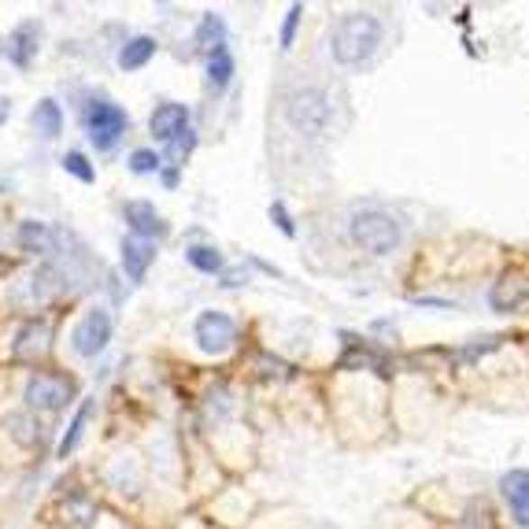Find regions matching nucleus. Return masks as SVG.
<instances>
[{
  "instance_id": "1",
  "label": "nucleus",
  "mask_w": 529,
  "mask_h": 529,
  "mask_svg": "<svg viewBox=\"0 0 529 529\" xmlns=\"http://www.w3.org/2000/svg\"><path fill=\"white\" fill-rule=\"evenodd\" d=\"M381 45V23L370 12H351L333 26L330 52L341 67H360L367 63Z\"/></svg>"
},
{
  "instance_id": "2",
  "label": "nucleus",
  "mask_w": 529,
  "mask_h": 529,
  "mask_svg": "<svg viewBox=\"0 0 529 529\" xmlns=\"http://www.w3.org/2000/svg\"><path fill=\"white\" fill-rule=\"evenodd\" d=\"M348 230H351V241H356L360 249L370 252V256H389V252L400 249V241H404L400 223L389 215V211H381V207L356 211L351 223H348Z\"/></svg>"
},
{
  "instance_id": "3",
  "label": "nucleus",
  "mask_w": 529,
  "mask_h": 529,
  "mask_svg": "<svg viewBox=\"0 0 529 529\" xmlns=\"http://www.w3.org/2000/svg\"><path fill=\"white\" fill-rule=\"evenodd\" d=\"M286 119H289L300 133H307V137H323L326 126H330V100H326V93L315 89V86L296 89V93L286 100Z\"/></svg>"
},
{
  "instance_id": "4",
  "label": "nucleus",
  "mask_w": 529,
  "mask_h": 529,
  "mask_svg": "<svg viewBox=\"0 0 529 529\" xmlns=\"http://www.w3.org/2000/svg\"><path fill=\"white\" fill-rule=\"evenodd\" d=\"M70 397H75V381H70L67 374H33L26 381V404L33 411H63L70 404Z\"/></svg>"
},
{
  "instance_id": "5",
  "label": "nucleus",
  "mask_w": 529,
  "mask_h": 529,
  "mask_svg": "<svg viewBox=\"0 0 529 529\" xmlns=\"http://www.w3.org/2000/svg\"><path fill=\"white\" fill-rule=\"evenodd\" d=\"M86 123H89V137L96 149H112L115 141L123 137L126 130V112L119 104H108V100H93L89 112H86Z\"/></svg>"
},
{
  "instance_id": "6",
  "label": "nucleus",
  "mask_w": 529,
  "mask_h": 529,
  "mask_svg": "<svg viewBox=\"0 0 529 529\" xmlns=\"http://www.w3.org/2000/svg\"><path fill=\"white\" fill-rule=\"evenodd\" d=\"M237 341V323L230 319V315L223 311H204L196 319V344L200 351H207V356H223V351H230Z\"/></svg>"
},
{
  "instance_id": "7",
  "label": "nucleus",
  "mask_w": 529,
  "mask_h": 529,
  "mask_svg": "<svg viewBox=\"0 0 529 529\" xmlns=\"http://www.w3.org/2000/svg\"><path fill=\"white\" fill-rule=\"evenodd\" d=\"M112 341V319L108 311H89L82 315V323L75 326V333H70V344H75L78 356H96V351H104Z\"/></svg>"
},
{
  "instance_id": "8",
  "label": "nucleus",
  "mask_w": 529,
  "mask_h": 529,
  "mask_svg": "<svg viewBox=\"0 0 529 529\" xmlns=\"http://www.w3.org/2000/svg\"><path fill=\"white\" fill-rule=\"evenodd\" d=\"M49 337H52V330H49L45 319L23 323V330L15 333V344H12V356L15 360H41L49 351Z\"/></svg>"
},
{
  "instance_id": "9",
  "label": "nucleus",
  "mask_w": 529,
  "mask_h": 529,
  "mask_svg": "<svg viewBox=\"0 0 529 529\" xmlns=\"http://www.w3.org/2000/svg\"><path fill=\"white\" fill-rule=\"evenodd\" d=\"M149 126H152L156 141H167L170 145L174 137L189 130V108L186 104H160V108L152 112V119H149Z\"/></svg>"
},
{
  "instance_id": "10",
  "label": "nucleus",
  "mask_w": 529,
  "mask_h": 529,
  "mask_svg": "<svg viewBox=\"0 0 529 529\" xmlns=\"http://www.w3.org/2000/svg\"><path fill=\"white\" fill-rule=\"evenodd\" d=\"M126 223L133 230V237L141 241H152V237H167V226L160 219V211L149 200H130L126 204Z\"/></svg>"
},
{
  "instance_id": "11",
  "label": "nucleus",
  "mask_w": 529,
  "mask_h": 529,
  "mask_svg": "<svg viewBox=\"0 0 529 529\" xmlns=\"http://www.w3.org/2000/svg\"><path fill=\"white\" fill-rule=\"evenodd\" d=\"M500 488H504V497H507V507H511L515 522H518L522 529H529V470H511V474H504Z\"/></svg>"
},
{
  "instance_id": "12",
  "label": "nucleus",
  "mask_w": 529,
  "mask_h": 529,
  "mask_svg": "<svg viewBox=\"0 0 529 529\" xmlns=\"http://www.w3.org/2000/svg\"><path fill=\"white\" fill-rule=\"evenodd\" d=\"M156 260V249H152V241H141V237H130L123 241V270L130 281H141L149 270V263Z\"/></svg>"
},
{
  "instance_id": "13",
  "label": "nucleus",
  "mask_w": 529,
  "mask_h": 529,
  "mask_svg": "<svg viewBox=\"0 0 529 529\" xmlns=\"http://www.w3.org/2000/svg\"><path fill=\"white\" fill-rule=\"evenodd\" d=\"M522 304H529V281L522 274H507L497 289H492V307L497 311H518Z\"/></svg>"
},
{
  "instance_id": "14",
  "label": "nucleus",
  "mask_w": 529,
  "mask_h": 529,
  "mask_svg": "<svg viewBox=\"0 0 529 529\" xmlns=\"http://www.w3.org/2000/svg\"><path fill=\"white\" fill-rule=\"evenodd\" d=\"M38 38H41L38 23H23V26L12 33V41H8V59H12L15 67H30V59L38 56Z\"/></svg>"
},
{
  "instance_id": "15",
  "label": "nucleus",
  "mask_w": 529,
  "mask_h": 529,
  "mask_svg": "<svg viewBox=\"0 0 529 529\" xmlns=\"http://www.w3.org/2000/svg\"><path fill=\"white\" fill-rule=\"evenodd\" d=\"M96 522V504L82 492H75L67 504H63V525L67 529H89Z\"/></svg>"
},
{
  "instance_id": "16",
  "label": "nucleus",
  "mask_w": 529,
  "mask_h": 529,
  "mask_svg": "<svg viewBox=\"0 0 529 529\" xmlns=\"http://www.w3.org/2000/svg\"><path fill=\"white\" fill-rule=\"evenodd\" d=\"M196 45H200L207 56H211V52H219V49H226V26H223L219 15H204V19H200Z\"/></svg>"
},
{
  "instance_id": "17",
  "label": "nucleus",
  "mask_w": 529,
  "mask_h": 529,
  "mask_svg": "<svg viewBox=\"0 0 529 529\" xmlns=\"http://www.w3.org/2000/svg\"><path fill=\"white\" fill-rule=\"evenodd\" d=\"M152 56H156V41H152V38H133V41L119 52V67H123V70H137V67H145Z\"/></svg>"
},
{
  "instance_id": "18",
  "label": "nucleus",
  "mask_w": 529,
  "mask_h": 529,
  "mask_svg": "<svg viewBox=\"0 0 529 529\" xmlns=\"http://www.w3.org/2000/svg\"><path fill=\"white\" fill-rule=\"evenodd\" d=\"M230 78H233V56H230L226 49L211 52V56H207V82L215 86V89H226Z\"/></svg>"
},
{
  "instance_id": "19",
  "label": "nucleus",
  "mask_w": 529,
  "mask_h": 529,
  "mask_svg": "<svg viewBox=\"0 0 529 529\" xmlns=\"http://www.w3.org/2000/svg\"><path fill=\"white\" fill-rule=\"evenodd\" d=\"M19 241L26 252H52V230L45 223H23Z\"/></svg>"
},
{
  "instance_id": "20",
  "label": "nucleus",
  "mask_w": 529,
  "mask_h": 529,
  "mask_svg": "<svg viewBox=\"0 0 529 529\" xmlns=\"http://www.w3.org/2000/svg\"><path fill=\"white\" fill-rule=\"evenodd\" d=\"M33 126H38V133H45V137H56L59 126H63L59 104H56V100H41L38 108H33Z\"/></svg>"
},
{
  "instance_id": "21",
  "label": "nucleus",
  "mask_w": 529,
  "mask_h": 529,
  "mask_svg": "<svg viewBox=\"0 0 529 529\" xmlns=\"http://www.w3.org/2000/svg\"><path fill=\"white\" fill-rule=\"evenodd\" d=\"M89 415H93V400H86L82 407H78V415H75V422H70V430H67V437L59 441V455L67 460L70 451L78 448V441H82V430H86V422H89Z\"/></svg>"
},
{
  "instance_id": "22",
  "label": "nucleus",
  "mask_w": 529,
  "mask_h": 529,
  "mask_svg": "<svg viewBox=\"0 0 529 529\" xmlns=\"http://www.w3.org/2000/svg\"><path fill=\"white\" fill-rule=\"evenodd\" d=\"M186 256H189V263H193L196 270H204V274L223 270V256H219L215 249H207V244H196V249H189Z\"/></svg>"
},
{
  "instance_id": "23",
  "label": "nucleus",
  "mask_w": 529,
  "mask_h": 529,
  "mask_svg": "<svg viewBox=\"0 0 529 529\" xmlns=\"http://www.w3.org/2000/svg\"><path fill=\"white\" fill-rule=\"evenodd\" d=\"M63 170H70L78 182H93V178H96L93 167H89V160H86L82 152H67V156H63Z\"/></svg>"
},
{
  "instance_id": "24",
  "label": "nucleus",
  "mask_w": 529,
  "mask_h": 529,
  "mask_svg": "<svg viewBox=\"0 0 529 529\" xmlns=\"http://www.w3.org/2000/svg\"><path fill=\"white\" fill-rule=\"evenodd\" d=\"M160 163H163V160H160L152 149H137V152L130 156V170H133V174H152V170H160Z\"/></svg>"
},
{
  "instance_id": "25",
  "label": "nucleus",
  "mask_w": 529,
  "mask_h": 529,
  "mask_svg": "<svg viewBox=\"0 0 529 529\" xmlns=\"http://www.w3.org/2000/svg\"><path fill=\"white\" fill-rule=\"evenodd\" d=\"M300 15H304V8H300V5H293V8L286 12V23H281V49H293V38H296Z\"/></svg>"
},
{
  "instance_id": "26",
  "label": "nucleus",
  "mask_w": 529,
  "mask_h": 529,
  "mask_svg": "<svg viewBox=\"0 0 529 529\" xmlns=\"http://www.w3.org/2000/svg\"><path fill=\"white\" fill-rule=\"evenodd\" d=\"M270 219L281 226V233H286V237H293V233H296V226H293V219H289V211L281 207V204H270Z\"/></svg>"
},
{
  "instance_id": "27",
  "label": "nucleus",
  "mask_w": 529,
  "mask_h": 529,
  "mask_svg": "<svg viewBox=\"0 0 529 529\" xmlns=\"http://www.w3.org/2000/svg\"><path fill=\"white\" fill-rule=\"evenodd\" d=\"M8 115H12V104H8L5 96H0V123H8Z\"/></svg>"
}]
</instances>
